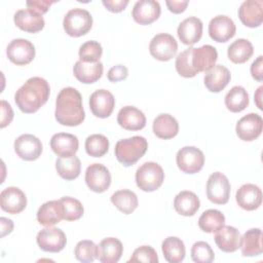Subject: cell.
Segmentation results:
<instances>
[{
  "mask_svg": "<svg viewBox=\"0 0 263 263\" xmlns=\"http://www.w3.org/2000/svg\"><path fill=\"white\" fill-rule=\"evenodd\" d=\"M217 59V49L210 44H205L197 48L189 47L180 52L176 58L175 66L182 77L191 78L213 68Z\"/></svg>",
  "mask_w": 263,
  "mask_h": 263,
  "instance_id": "cell-1",
  "label": "cell"
},
{
  "mask_svg": "<svg viewBox=\"0 0 263 263\" xmlns=\"http://www.w3.org/2000/svg\"><path fill=\"white\" fill-rule=\"evenodd\" d=\"M55 119L59 123L66 126H77L85 118L80 92L71 86L60 90L55 101Z\"/></svg>",
  "mask_w": 263,
  "mask_h": 263,
  "instance_id": "cell-2",
  "label": "cell"
},
{
  "mask_svg": "<svg viewBox=\"0 0 263 263\" xmlns=\"http://www.w3.org/2000/svg\"><path fill=\"white\" fill-rule=\"evenodd\" d=\"M49 92V84L44 78L31 77L16 90L14 101L22 112L34 113L47 102Z\"/></svg>",
  "mask_w": 263,
  "mask_h": 263,
  "instance_id": "cell-3",
  "label": "cell"
},
{
  "mask_svg": "<svg viewBox=\"0 0 263 263\" xmlns=\"http://www.w3.org/2000/svg\"><path fill=\"white\" fill-rule=\"evenodd\" d=\"M148 148L147 140L141 136L119 140L115 145V156L124 166L135 164L146 153Z\"/></svg>",
  "mask_w": 263,
  "mask_h": 263,
  "instance_id": "cell-4",
  "label": "cell"
},
{
  "mask_svg": "<svg viewBox=\"0 0 263 263\" xmlns=\"http://www.w3.org/2000/svg\"><path fill=\"white\" fill-rule=\"evenodd\" d=\"M164 180V172L162 167L153 161L143 163L136 172L137 186L145 191L152 192L158 189Z\"/></svg>",
  "mask_w": 263,
  "mask_h": 263,
  "instance_id": "cell-5",
  "label": "cell"
},
{
  "mask_svg": "<svg viewBox=\"0 0 263 263\" xmlns=\"http://www.w3.org/2000/svg\"><path fill=\"white\" fill-rule=\"evenodd\" d=\"M92 26L91 14L83 8L70 9L63 21L65 32L71 37H80L85 35Z\"/></svg>",
  "mask_w": 263,
  "mask_h": 263,
  "instance_id": "cell-6",
  "label": "cell"
},
{
  "mask_svg": "<svg viewBox=\"0 0 263 263\" xmlns=\"http://www.w3.org/2000/svg\"><path fill=\"white\" fill-rule=\"evenodd\" d=\"M230 183L227 177L220 173H213L206 182V196L216 204H225L229 200L230 196Z\"/></svg>",
  "mask_w": 263,
  "mask_h": 263,
  "instance_id": "cell-7",
  "label": "cell"
},
{
  "mask_svg": "<svg viewBox=\"0 0 263 263\" xmlns=\"http://www.w3.org/2000/svg\"><path fill=\"white\" fill-rule=\"evenodd\" d=\"M176 161L183 173L196 174L203 167L204 155L194 146H185L177 152Z\"/></svg>",
  "mask_w": 263,
  "mask_h": 263,
  "instance_id": "cell-8",
  "label": "cell"
},
{
  "mask_svg": "<svg viewBox=\"0 0 263 263\" xmlns=\"http://www.w3.org/2000/svg\"><path fill=\"white\" fill-rule=\"evenodd\" d=\"M178 50L176 39L167 33H159L155 35L149 44L150 54L161 62H166L173 59Z\"/></svg>",
  "mask_w": 263,
  "mask_h": 263,
  "instance_id": "cell-9",
  "label": "cell"
},
{
  "mask_svg": "<svg viewBox=\"0 0 263 263\" xmlns=\"http://www.w3.org/2000/svg\"><path fill=\"white\" fill-rule=\"evenodd\" d=\"M6 54L9 61L17 66L30 64L35 58V47L27 39L16 38L10 41L6 47Z\"/></svg>",
  "mask_w": 263,
  "mask_h": 263,
  "instance_id": "cell-10",
  "label": "cell"
},
{
  "mask_svg": "<svg viewBox=\"0 0 263 263\" xmlns=\"http://www.w3.org/2000/svg\"><path fill=\"white\" fill-rule=\"evenodd\" d=\"M39 248L44 252L59 253L67 243V237L65 232L57 227L44 228L40 230L36 237Z\"/></svg>",
  "mask_w": 263,
  "mask_h": 263,
  "instance_id": "cell-11",
  "label": "cell"
},
{
  "mask_svg": "<svg viewBox=\"0 0 263 263\" xmlns=\"http://www.w3.org/2000/svg\"><path fill=\"white\" fill-rule=\"evenodd\" d=\"M85 183L93 192H105L110 187L111 174L105 165L92 163L88 165L85 171Z\"/></svg>",
  "mask_w": 263,
  "mask_h": 263,
  "instance_id": "cell-12",
  "label": "cell"
},
{
  "mask_svg": "<svg viewBox=\"0 0 263 263\" xmlns=\"http://www.w3.org/2000/svg\"><path fill=\"white\" fill-rule=\"evenodd\" d=\"M263 120L257 113H249L242 116L236 123L235 130L238 138L246 142L256 140L262 133Z\"/></svg>",
  "mask_w": 263,
  "mask_h": 263,
  "instance_id": "cell-13",
  "label": "cell"
},
{
  "mask_svg": "<svg viewBox=\"0 0 263 263\" xmlns=\"http://www.w3.org/2000/svg\"><path fill=\"white\" fill-rule=\"evenodd\" d=\"M14 151L16 155L24 160H36L42 153V143L33 135H21L14 141Z\"/></svg>",
  "mask_w": 263,
  "mask_h": 263,
  "instance_id": "cell-14",
  "label": "cell"
},
{
  "mask_svg": "<svg viewBox=\"0 0 263 263\" xmlns=\"http://www.w3.org/2000/svg\"><path fill=\"white\" fill-rule=\"evenodd\" d=\"M236 27L232 18L220 14L214 16L209 24L210 37L216 42H226L235 35Z\"/></svg>",
  "mask_w": 263,
  "mask_h": 263,
  "instance_id": "cell-15",
  "label": "cell"
},
{
  "mask_svg": "<svg viewBox=\"0 0 263 263\" xmlns=\"http://www.w3.org/2000/svg\"><path fill=\"white\" fill-rule=\"evenodd\" d=\"M115 107L114 96L107 89H98L89 97V109L99 118L109 117Z\"/></svg>",
  "mask_w": 263,
  "mask_h": 263,
  "instance_id": "cell-16",
  "label": "cell"
},
{
  "mask_svg": "<svg viewBox=\"0 0 263 263\" xmlns=\"http://www.w3.org/2000/svg\"><path fill=\"white\" fill-rule=\"evenodd\" d=\"M1 209L8 214H18L27 205L26 194L17 187L10 186L3 189L0 193Z\"/></svg>",
  "mask_w": 263,
  "mask_h": 263,
  "instance_id": "cell-17",
  "label": "cell"
},
{
  "mask_svg": "<svg viewBox=\"0 0 263 263\" xmlns=\"http://www.w3.org/2000/svg\"><path fill=\"white\" fill-rule=\"evenodd\" d=\"M161 12L160 4L155 0H139L135 3L132 16L140 25H149L155 22Z\"/></svg>",
  "mask_w": 263,
  "mask_h": 263,
  "instance_id": "cell-18",
  "label": "cell"
},
{
  "mask_svg": "<svg viewBox=\"0 0 263 263\" xmlns=\"http://www.w3.org/2000/svg\"><path fill=\"white\" fill-rule=\"evenodd\" d=\"M13 22L17 28L29 33L39 32L45 25L42 14L30 8L17 10L13 15Z\"/></svg>",
  "mask_w": 263,
  "mask_h": 263,
  "instance_id": "cell-19",
  "label": "cell"
},
{
  "mask_svg": "<svg viewBox=\"0 0 263 263\" xmlns=\"http://www.w3.org/2000/svg\"><path fill=\"white\" fill-rule=\"evenodd\" d=\"M238 17L241 23L250 28L259 27L263 21V1L246 0L238 8Z\"/></svg>",
  "mask_w": 263,
  "mask_h": 263,
  "instance_id": "cell-20",
  "label": "cell"
},
{
  "mask_svg": "<svg viewBox=\"0 0 263 263\" xmlns=\"http://www.w3.org/2000/svg\"><path fill=\"white\" fill-rule=\"evenodd\" d=\"M78 138L68 133L54 134L50 139L51 150L60 157H72L78 150Z\"/></svg>",
  "mask_w": 263,
  "mask_h": 263,
  "instance_id": "cell-21",
  "label": "cell"
},
{
  "mask_svg": "<svg viewBox=\"0 0 263 263\" xmlns=\"http://www.w3.org/2000/svg\"><path fill=\"white\" fill-rule=\"evenodd\" d=\"M177 33L182 43L193 45L201 38L202 22L196 16H189L179 24Z\"/></svg>",
  "mask_w": 263,
  "mask_h": 263,
  "instance_id": "cell-22",
  "label": "cell"
},
{
  "mask_svg": "<svg viewBox=\"0 0 263 263\" xmlns=\"http://www.w3.org/2000/svg\"><path fill=\"white\" fill-rule=\"evenodd\" d=\"M237 204L246 211H254L262 203V191L255 184H243L236 191Z\"/></svg>",
  "mask_w": 263,
  "mask_h": 263,
  "instance_id": "cell-23",
  "label": "cell"
},
{
  "mask_svg": "<svg viewBox=\"0 0 263 263\" xmlns=\"http://www.w3.org/2000/svg\"><path fill=\"white\" fill-rule=\"evenodd\" d=\"M117 122L124 129L140 130L146 125V116L134 106H124L117 114Z\"/></svg>",
  "mask_w": 263,
  "mask_h": 263,
  "instance_id": "cell-24",
  "label": "cell"
},
{
  "mask_svg": "<svg viewBox=\"0 0 263 263\" xmlns=\"http://www.w3.org/2000/svg\"><path fill=\"white\" fill-rule=\"evenodd\" d=\"M240 233L233 226L223 225L216 231L215 242L217 247L225 253H232L240 247Z\"/></svg>",
  "mask_w": 263,
  "mask_h": 263,
  "instance_id": "cell-25",
  "label": "cell"
},
{
  "mask_svg": "<svg viewBox=\"0 0 263 263\" xmlns=\"http://www.w3.org/2000/svg\"><path fill=\"white\" fill-rule=\"evenodd\" d=\"M230 71L223 65H215L205 72L203 81L205 87L212 92H219L223 90L230 82Z\"/></svg>",
  "mask_w": 263,
  "mask_h": 263,
  "instance_id": "cell-26",
  "label": "cell"
},
{
  "mask_svg": "<svg viewBox=\"0 0 263 263\" xmlns=\"http://www.w3.org/2000/svg\"><path fill=\"white\" fill-rule=\"evenodd\" d=\"M63 219L64 206L60 199L46 201L37 211V221L46 227L60 223Z\"/></svg>",
  "mask_w": 263,
  "mask_h": 263,
  "instance_id": "cell-27",
  "label": "cell"
},
{
  "mask_svg": "<svg viewBox=\"0 0 263 263\" xmlns=\"http://www.w3.org/2000/svg\"><path fill=\"white\" fill-rule=\"evenodd\" d=\"M122 253L121 241L115 237H107L98 245L97 259L102 263H116L121 258Z\"/></svg>",
  "mask_w": 263,
  "mask_h": 263,
  "instance_id": "cell-28",
  "label": "cell"
},
{
  "mask_svg": "<svg viewBox=\"0 0 263 263\" xmlns=\"http://www.w3.org/2000/svg\"><path fill=\"white\" fill-rule=\"evenodd\" d=\"M103 70L104 67L101 62L85 63L79 60L73 67V74L80 82L89 84L98 81L102 77Z\"/></svg>",
  "mask_w": 263,
  "mask_h": 263,
  "instance_id": "cell-29",
  "label": "cell"
},
{
  "mask_svg": "<svg viewBox=\"0 0 263 263\" xmlns=\"http://www.w3.org/2000/svg\"><path fill=\"white\" fill-rule=\"evenodd\" d=\"M153 133L156 137L168 140L177 136L179 132V123L177 119L167 113H161L153 120Z\"/></svg>",
  "mask_w": 263,
  "mask_h": 263,
  "instance_id": "cell-30",
  "label": "cell"
},
{
  "mask_svg": "<svg viewBox=\"0 0 263 263\" xmlns=\"http://www.w3.org/2000/svg\"><path fill=\"white\" fill-rule=\"evenodd\" d=\"M241 254L246 257L259 256L263 252L262 247V230L259 228H252L245 232L240 237Z\"/></svg>",
  "mask_w": 263,
  "mask_h": 263,
  "instance_id": "cell-31",
  "label": "cell"
},
{
  "mask_svg": "<svg viewBox=\"0 0 263 263\" xmlns=\"http://www.w3.org/2000/svg\"><path fill=\"white\" fill-rule=\"evenodd\" d=\"M200 206L198 196L189 190L179 192L174 199V208L176 212L182 216H193Z\"/></svg>",
  "mask_w": 263,
  "mask_h": 263,
  "instance_id": "cell-32",
  "label": "cell"
},
{
  "mask_svg": "<svg viewBox=\"0 0 263 263\" xmlns=\"http://www.w3.org/2000/svg\"><path fill=\"white\" fill-rule=\"evenodd\" d=\"M161 250L164 259L170 263H180L185 258V245L179 237L168 236L164 238L161 245Z\"/></svg>",
  "mask_w": 263,
  "mask_h": 263,
  "instance_id": "cell-33",
  "label": "cell"
},
{
  "mask_svg": "<svg viewBox=\"0 0 263 263\" xmlns=\"http://www.w3.org/2000/svg\"><path fill=\"white\" fill-rule=\"evenodd\" d=\"M254 53L252 43L243 38L233 41L227 49L228 59L234 64H243L250 60Z\"/></svg>",
  "mask_w": 263,
  "mask_h": 263,
  "instance_id": "cell-34",
  "label": "cell"
},
{
  "mask_svg": "<svg viewBox=\"0 0 263 263\" xmlns=\"http://www.w3.org/2000/svg\"><path fill=\"white\" fill-rule=\"evenodd\" d=\"M111 202L123 214H132L139 205L137 194L128 189H122L114 192L111 196Z\"/></svg>",
  "mask_w": 263,
  "mask_h": 263,
  "instance_id": "cell-35",
  "label": "cell"
},
{
  "mask_svg": "<svg viewBox=\"0 0 263 263\" xmlns=\"http://www.w3.org/2000/svg\"><path fill=\"white\" fill-rule=\"evenodd\" d=\"M225 105L233 113L245 110L249 105V93L245 87L235 85L225 96Z\"/></svg>",
  "mask_w": 263,
  "mask_h": 263,
  "instance_id": "cell-36",
  "label": "cell"
},
{
  "mask_svg": "<svg viewBox=\"0 0 263 263\" xmlns=\"http://www.w3.org/2000/svg\"><path fill=\"white\" fill-rule=\"evenodd\" d=\"M55 170L61 178L65 180L76 179L81 172V162L77 156L72 157H59L55 161Z\"/></svg>",
  "mask_w": 263,
  "mask_h": 263,
  "instance_id": "cell-37",
  "label": "cell"
},
{
  "mask_svg": "<svg viewBox=\"0 0 263 263\" xmlns=\"http://www.w3.org/2000/svg\"><path fill=\"white\" fill-rule=\"evenodd\" d=\"M225 224V216L219 210H206L198 219L199 228L208 233L216 232Z\"/></svg>",
  "mask_w": 263,
  "mask_h": 263,
  "instance_id": "cell-38",
  "label": "cell"
},
{
  "mask_svg": "<svg viewBox=\"0 0 263 263\" xmlns=\"http://www.w3.org/2000/svg\"><path fill=\"white\" fill-rule=\"evenodd\" d=\"M109 149V140L102 134H93L85 140V151L92 157L104 156Z\"/></svg>",
  "mask_w": 263,
  "mask_h": 263,
  "instance_id": "cell-39",
  "label": "cell"
},
{
  "mask_svg": "<svg viewBox=\"0 0 263 263\" xmlns=\"http://www.w3.org/2000/svg\"><path fill=\"white\" fill-rule=\"evenodd\" d=\"M103 53L102 45L95 40H89L84 42L79 47V59L85 63H97L100 62V59Z\"/></svg>",
  "mask_w": 263,
  "mask_h": 263,
  "instance_id": "cell-40",
  "label": "cell"
},
{
  "mask_svg": "<svg viewBox=\"0 0 263 263\" xmlns=\"http://www.w3.org/2000/svg\"><path fill=\"white\" fill-rule=\"evenodd\" d=\"M75 257L78 261L83 263L92 262L98 255V246L89 239L80 240L77 242L74 250Z\"/></svg>",
  "mask_w": 263,
  "mask_h": 263,
  "instance_id": "cell-41",
  "label": "cell"
},
{
  "mask_svg": "<svg viewBox=\"0 0 263 263\" xmlns=\"http://www.w3.org/2000/svg\"><path fill=\"white\" fill-rule=\"evenodd\" d=\"M64 206V220L66 221H75L82 217L83 215V205L82 203L73 197L65 196L60 199Z\"/></svg>",
  "mask_w": 263,
  "mask_h": 263,
  "instance_id": "cell-42",
  "label": "cell"
},
{
  "mask_svg": "<svg viewBox=\"0 0 263 263\" xmlns=\"http://www.w3.org/2000/svg\"><path fill=\"white\" fill-rule=\"evenodd\" d=\"M191 258L196 263H211L215 259V254L208 242L197 241L191 248Z\"/></svg>",
  "mask_w": 263,
  "mask_h": 263,
  "instance_id": "cell-43",
  "label": "cell"
},
{
  "mask_svg": "<svg viewBox=\"0 0 263 263\" xmlns=\"http://www.w3.org/2000/svg\"><path fill=\"white\" fill-rule=\"evenodd\" d=\"M128 262H148V263H157L158 257L156 251L150 246H142L137 248Z\"/></svg>",
  "mask_w": 263,
  "mask_h": 263,
  "instance_id": "cell-44",
  "label": "cell"
},
{
  "mask_svg": "<svg viewBox=\"0 0 263 263\" xmlns=\"http://www.w3.org/2000/svg\"><path fill=\"white\" fill-rule=\"evenodd\" d=\"M128 75V70L123 65H116L112 67L107 74V78L111 82H117L120 80H124Z\"/></svg>",
  "mask_w": 263,
  "mask_h": 263,
  "instance_id": "cell-45",
  "label": "cell"
},
{
  "mask_svg": "<svg viewBox=\"0 0 263 263\" xmlns=\"http://www.w3.org/2000/svg\"><path fill=\"white\" fill-rule=\"evenodd\" d=\"M13 119V111L11 106L4 100L1 101V128L7 126Z\"/></svg>",
  "mask_w": 263,
  "mask_h": 263,
  "instance_id": "cell-46",
  "label": "cell"
},
{
  "mask_svg": "<svg viewBox=\"0 0 263 263\" xmlns=\"http://www.w3.org/2000/svg\"><path fill=\"white\" fill-rule=\"evenodd\" d=\"M54 2L55 1H48V0H30V1H27L26 4H27L28 8L34 9L42 14V13L47 12L50 5Z\"/></svg>",
  "mask_w": 263,
  "mask_h": 263,
  "instance_id": "cell-47",
  "label": "cell"
},
{
  "mask_svg": "<svg viewBox=\"0 0 263 263\" xmlns=\"http://www.w3.org/2000/svg\"><path fill=\"white\" fill-rule=\"evenodd\" d=\"M103 5L111 12H120L125 9L128 0H103Z\"/></svg>",
  "mask_w": 263,
  "mask_h": 263,
  "instance_id": "cell-48",
  "label": "cell"
},
{
  "mask_svg": "<svg viewBox=\"0 0 263 263\" xmlns=\"http://www.w3.org/2000/svg\"><path fill=\"white\" fill-rule=\"evenodd\" d=\"M263 57L259 55L251 65L252 77L257 81L263 80Z\"/></svg>",
  "mask_w": 263,
  "mask_h": 263,
  "instance_id": "cell-49",
  "label": "cell"
},
{
  "mask_svg": "<svg viewBox=\"0 0 263 263\" xmlns=\"http://www.w3.org/2000/svg\"><path fill=\"white\" fill-rule=\"evenodd\" d=\"M188 3H189L188 0H181V1L166 0L165 1V4H166L168 10L174 12V13H181V12H183L186 9Z\"/></svg>",
  "mask_w": 263,
  "mask_h": 263,
  "instance_id": "cell-50",
  "label": "cell"
},
{
  "mask_svg": "<svg viewBox=\"0 0 263 263\" xmlns=\"http://www.w3.org/2000/svg\"><path fill=\"white\" fill-rule=\"evenodd\" d=\"M0 223H1V237H4L6 234H9L12 231L13 222L10 219L1 217Z\"/></svg>",
  "mask_w": 263,
  "mask_h": 263,
  "instance_id": "cell-51",
  "label": "cell"
},
{
  "mask_svg": "<svg viewBox=\"0 0 263 263\" xmlns=\"http://www.w3.org/2000/svg\"><path fill=\"white\" fill-rule=\"evenodd\" d=\"M262 89H263V86H259L256 93H255V102H256V105L257 107L262 110V104H261V99H262Z\"/></svg>",
  "mask_w": 263,
  "mask_h": 263,
  "instance_id": "cell-52",
  "label": "cell"
}]
</instances>
